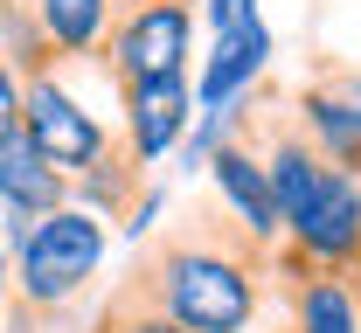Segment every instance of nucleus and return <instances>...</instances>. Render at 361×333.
<instances>
[{"label":"nucleus","mask_w":361,"mask_h":333,"mask_svg":"<svg viewBox=\"0 0 361 333\" xmlns=\"http://www.w3.org/2000/svg\"><path fill=\"white\" fill-rule=\"evenodd\" d=\"M271 278V243H257L223 201L195 208V222H180L167 237H146L139 264L126 285L146 291L160 313H174L195 333H250L257 306H264Z\"/></svg>","instance_id":"1"},{"label":"nucleus","mask_w":361,"mask_h":333,"mask_svg":"<svg viewBox=\"0 0 361 333\" xmlns=\"http://www.w3.org/2000/svg\"><path fill=\"white\" fill-rule=\"evenodd\" d=\"M97 264H104V215L63 201L28 230V243H14V299L42 313H70L90 291Z\"/></svg>","instance_id":"2"},{"label":"nucleus","mask_w":361,"mask_h":333,"mask_svg":"<svg viewBox=\"0 0 361 333\" xmlns=\"http://www.w3.org/2000/svg\"><path fill=\"white\" fill-rule=\"evenodd\" d=\"M188 49H195V0H118V21L97 63L118 91H139V84L188 77Z\"/></svg>","instance_id":"3"},{"label":"nucleus","mask_w":361,"mask_h":333,"mask_svg":"<svg viewBox=\"0 0 361 333\" xmlns=\"http://www.w3.org/2000/svg\"><path fill=\"white\" fill-rule=\"evenodd\" d=\"M21 125H28V139L49 153V167H63L70 181H77L90 160L118 139L97 111H84L77 97L56 84V70H42V77H28V84H21Z\"/></svg>","instance_id":"4"},{"label":"nucleus","mask_w":361,"mask_h":333,"mask_svg":"<svg viewBox=\"0 0 361 333\" xmlns=\"http://www.w3.org/2000/svg\"><path fill=\"white\" fill-rule=\"evenodd\" d=\"M285 250L299 264H319V271H355L361 264V174H326L319 194L285 222Z\"/></svg>","instance_id":"5"},{"label":"nucleus","mask_w":361,"mask_h":333,"mask_svg":"<svg viewBox=\"0 0 361 333\" xmlns=\"http://www.w3.org/2000/svg\"><path fill=\"white\" fill-rule=\"evenodd\" d=\"M292 111H299L306 139L326 153V167L361 174V70L355 63H326L313 84H299Z\"/></svg>","instance_id":"6"},{"label":"nucleus","mask_w":361,"mask_h":333,"mask_svg":"<svg viewBox=\"0 0 361 333\" xmlns=\"http://www.w3.org/2000/svg\"><path fill=\"white\" fill-rule=\"evenodd\" d=\"M271 278L292 306V333H361V291L348 271H319V264H299L292 250H278Z\"/></svg>","instance_id":"7"},{"label":"nucleus","mask_w":361,"mask_h":333,"mask_svg":"<svg viewBox=\"0 0 361 333\" xmlns=\"http://www.w3.org/2000/svg\"><path fill=\"white\" fill-rule=\"evenodd\" d=\"M202 174H209L216 201H223V208H229V215H236V222H243V230H250L257 243H278V237H285V222H278V201H271L264 153L243 139V118H236V132L216 146V160H209Z\"/></svg>","instance_id":"8"},{"label":"nucleus","mask_w":361,"mask_h":333,"mask_svg":"<svg viewBox=\"0 0 361 333\" xmlns=\"http://www.w3.org/2000/svg\"><path fill=\"white\" fill-rule=\"evenodd\" d=\"M118 104H126V132H118V139L139 153V167H153V160L180 153L188 125L202 118V111H195V84H188V77H167V84L118 91Z\"/></svg>","instance_id":"9"},{"label":"nucleus","mask_w":361,"mask_h":333,"mask_svg":"<svg viewBox=\"0 0 361 333\" xmlns=\"http://www.w3.org/2000/svg\"><path fill=\"white\" fill-rule=\"evenodd\" d=\"M264 70H271V28H264V14H257V21H243V28H229V35L209 42V63L195 77V111L243 104V97L264 84Z\"/></svg>","instance_id":"10"},{"label":"nucleus","mask_w":361,"mask_h":333,"mask_svg":"<svg viewBox=\"0 0 361 333\" xmlns=\"http://www.w3.org/2000/svg\"><path fill=\"white\" fill-rule=\"evenodd\" d=\"M63 201H70V174L49 167V153L28 139V125L7 132V139H0V208L42 222V215H56Z\"/></svg>","instance_id":"11"},{"label":"nucleus","mask_w":361,"mask_h":333,"mask_svg":"<svg viewBox=\"0 0 361 333\" xmlns=\"http://www.w3.org/2000/svg\"><path fill=\"white\" fill-rule=\"evenodd\" d=\"M35 35H42L49 63H84L104 49L111 21H118V0H21Z\"/></svg>","instance_id":"12"},{"label":"nucleus","mask_w":361,"mask_h":333,"mask_svg":"<svg viewBox=\"0 0 361 333\" xmlns=\"http://www.w3.org/2000/svg\"><path fill=\"white\" fill-rule=\"evenodd\" d=\"M139 194H146V167H139V153H133L126 139H111L84 174L70 181V201L90 208V215H104V222H126Z\"/></svg>","instance_id":"13"},{"label":"nucleus","mask_w":361,"mask_h":333,"mask_svg":"<svg viewBox=\"0 0 361 333\" xmlns=\"http://www.w3.org/2000/svg\"><path fill=\"white\" fill-rule=\"evenodd\" d=\"M84 333H195V327H180L174 313H160L146 291H133L126 278H118V285H111V299L90 313V327H84Z\"/></svg>","instance_id":"14"},{"label":"nucleus","mask_w":361,"mask_h":333,"mask_svg":"<svg viewBox=\"0 0 361 333\" xmlns=\"http://www.w3.org/2000/svg\"><path fill=\"white\" fill-rule=\"evenodd\" d=\"M21 84H28V77L0 56V139H7V132H21Z\"/></svg>","instance_id":"15"},{"label":"nucleus","mask_w":361,"mask_h":333,"mask_svg":"<svg viewBox=\"0 0 361 333\" xmlns=\"http://www.w3.org/2000/svg\"><path fill=\"white\" fill-rule=\"evenodd\" d=\"M202 14H209V35H229V28L257 21V0H202Z\"/></svg>","instance_id":"16"},{"label":"nucleus","mask_w":361,"mask_h":333,"mask_svg":"<svg viewBox=\"0 0 361 333\" xmlns=\"http://www.w3.org/2000/svg\"><path fill=\"white\" fill-rule=\"evenodd\" d=\"M160 201H167V194H160V188H146V194L133 201V215H126L118 230H126L133 243H146V237H153V215H160Z\"/></svg>","instance_id":"17"},{"label":"nucleus","mask_w":361,"mask_h":333,"mask_svg":"<svg viewBox=\"0 0 361 333\" xmlns=\"http://www.w3.org/2000/svg\"><path fill=\"white\" fill-rule=\"evenodd\" d=\"M7 306H14V257L0 250V313H7Z\"/></svg>","instance_id":"18"},{"label":"nucleus","mask_w":361,"mask_h":333,"mask_svg":"<svg viewBox=\"0 0 361 333\" xmlns=\"http://www.w3.org/2000/svg\"><path fill=\"white\" fill-rule=\"evenodd\" d=\"M348 278H355V291H361V264H355V271H348Z\"/></svg>","instance_id":"19"}]
</instances>
